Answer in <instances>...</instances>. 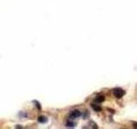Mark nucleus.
<instances>
[{
    "label": "nucleus",
    "mask_w": 137,
    "mask_h": 129,
    "mask_svg": "<svg viewBox=\"0 0 137 129\" xmlns=\"http://www.w3.org/2000/svg\"><path fill=\"white\" fill-rule=\"evenodd\" d=\"M67 127H75V123H73V122H70L68 121V123H67Z\"/></svg>",
    "instance_id": "obj_7"
},
{
    "label": "nucleus",
    "mask_w": 137,
    "mask_h": 129,
    "mask_svg": "<svg viewBox=\"0 0 137 129\" xmlns=\"http://www.w3.org/2000/svg\"><path fill=\"white\" fill-rule=\"evenodd\" d=\"M34 103H35V104H36V107L38 108L39 109H41V107H40V104L39 103V102H37V101H34Z\"/></svg>",
    "instance_id": "obj_6"
},
{
    "label": "nucleus",
    "mask_w": 137,
    "mask_h": 129,
    "mask_svg": "<svg viewBox=\"0 0 137 129\" xmlns=\"http://www.w3.org/2000/svg\"><path fill=\"white\" fill-rule=\"evenodd\" d=\"M39 122H40V123H46L47 122V119L45 118V116H40L38 119Z\"/></svg>",
    "instance_id": "obj_4"
},
{
    "label": "nucleus",
    "mask_w": 137,
    "mask_h": 129,
    "mask_svg": "<svg viewBox=\"0 0 137 129\" xmlns=\"http://www.w3.org/2000/svg\"><path fill=\"white\" fill-rule=\"evenodd\" d=\"M81 115V113L80 112L79 110H74L69 114V116H70L71 118H78V117H80Z\"/></svg>",
    "instance_id": "obj_2"
},
{
    "label": "nucleus",
    "mask_w": 137,
    "mask_h": 129,
    "mask_svg": "<svg viewBox=\"0 0 137 129\" xmlns=\"http://www.w3.org/2000/svg\"><path fill=\"white\" fill-rule=\"evenodd\" d=\"M113 94L117 98H122V97L124 96L125 92H124V90H123L122 89L117 88V89H115L113 90Z\"/></svg>",
    "instance_id": "obj_1"
},
{
    "label": "nucleus",
    "mask_w": 137,
    "mask_h": 129,
    "mask_svg": "<svg viewBox=\"0 0 137 129\" xmlns=\"http://www.w3.org/2000/svg\"><path fill=\"white\" fill-rule=\"evenodd\" d=\"M92 108L96 111V112H98V111H100L101 110V108L99 107V106L96 105V104H92Z\"/></svg>",
    "instance_id": "obj_5"
},
{
    "label": "nucleus",
    "mask_w": 137,
    "mask_h": 129,
    "mask_svg": "<svg viewBox=\"0 0 137 129\" xmlns=\"http://www.w3.org/2000/svg\"><path fill=\"white\" fill-rule=\"evenodd\" d=\"M104 101H105V97H104L103 96H99L95 98L96 102H103Z\"/></svg>",
    "instance_id": "obj_3"
}]
</instances>
